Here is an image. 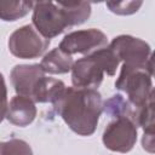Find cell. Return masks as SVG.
Segmentation results:
<instances>
[{
    "label": "cell",
    "instance_id": "1",
    "mask_svg": "<svg viewBox=\"0 0 155 155\" xmlns=\"http://www.w3.org/2000/svg\"><path fill=\"white\" fill-rule=\"evenodd\" d=\"M53 107L68 127L84 137L94 133L103 113L102 96L92 88L65 87Z\"/></svg>",
    "mask_w": 155,
    "mask_h": 155
},
{
    "label": "cell",
    "instance_id": "2",
    "mask_svg": "<svg viewBox=\"0 0 155 155\" xmlns=\"http://www.w3.org/2000/svg\"><path fill=\"white\" fill-rule=\"evenodd\" d=\"M151 78L153 70L122 64L115 81V87L125 92L127 94V101L137 109L144 105L150 98H154Z\"/></svg>",
    "mask_w": 155,
    "mask_h": 155
},
{
    "label": "cell",
    "instance_id": "3",
    "mask_svg": "<svg viewBox=\"0 0 155 155\" xmlns=\"http://www.w3.org/2000/svg\"><path fill=\"white\" fill-rule=\"evenodd\" d=\"M33 27L45 39H52L70 28L69 18L63 2L39 1L33 7Z\"/></svg>",
    "mask_w": 155,
    "mask_h": 155
},
{
    "label": "cell",
    "instance_id": "4",
    "mask_svg": "<svg viewBox=\"0 0 155 155\" xmlns=\"http://www.w3.org/2000/svg\"><path fill=\"white\" fill-rule=\"evenodd\" d=\"M109 46L125 65L153 70L151 48L144 40L131 35H119L111 40Z\"/></svg>",
    "mask_w": 155,
    "mask_h": 155
},
{
    "label": "cell",
    "instance_id": "5",
    "mask_svg": "<svg viewBox=\"0 0 155 155\" xmlns=\"http://www.w3.org/2000/svg\"><path fill=\"white\" fill-rule=\"evenodd\" d=\"M7 45L15 57L33 59L44 54L50 45V40L40 35L31 24H27L16 29L10 35Z\"/></svg>",
    "mask_w": 155,
    "mask_h": 155
},
{
    "label": "cell",
    "instance_id": "6",
    "mask_svg": "<svg viewBox=\"0 0 155 155\" xmlns=\"http://www.w3.org/2000/svg\"><path fill=\"white\" fill-rule=\"evenodd\" d=\"M102 140L111 151L128 153L137 142V125L130 117H115L104 128Z\"/></svg>",
    "mask_w": 155,
    "mask_h": 155
},
{
    "label": "cell",
    "instance_id": "7",
    "mask_svg": "<svg viewBox=\"0 0 155 155\" xmlns=\"http://www.w3.org/2000/svg\"><path fill=\"white\" fill-rule=\"evenodd\" d=\"M107 45H108L107 35L99 29L90 28V29L75 30L67 34L61 41L58 48H61L63 52L70 56L75 53L88 56L94 51L105 47Z\"/></svg>",
    "mask_w": 155,
    "mask_h": 155
},
{
    "label": "cell",
    "instance_id": "8",
    "mask_svg": "<svg viewBox=\"0 0 155 155\" xmlns=\"http://www.w3.org/2000/svg\"><path fill=\"white\" fill-rule=\"evenodd\" d=\"M103 78L104 70L92 53L78 59L71 67V82L74 87L97 90Z\"/></svg>",
    "mask_w": 155,
    "mask_h": 155
},
{
    "label": "cell",
    "instance_id": "9",
    "mask_svg": "<svg viewBox=\"0 0 155 155\" xmlns=\"http://www.w3.org/2000/svg\"><path fill=\"white\" fill-rule=\"evenodd\" d=\"M45 76V71L40 64H18L11 70V84L18 96L28 97L31 99V94L40 81Z\"/></svg>",
    "mask_w": 155,
    "mask_h": 155
},
{
    "label": "cell",
    "instance_id": "10",
    "mask_svg": "<svg viewBox=\"0 0 155 155\" xmlns=\"http://www.w3.org/2000/svg\"><path fill=\"white\" fill-rule=\"evenodd\" d=\"M35 116H36V107L34 101H31L28 97L17 94L10 101L5 117L12 125L25 127L34 121Z\"/></svg>",
    "mask_w": 155,
    "mask_h": 155
},
{
    "label": "cell",
    "instance_id": "11",
    "mask_svg": "<svg viewBox=\"0 0 155 155\" xmlns=\"http://www.w3.org/2000/svg\"><path fill=\"white\" fill-rule=\"evenodd\" d=\"M65 85L62 80L47 78L46 75L40 79L33 94L31 101L34 103H51L53 104L65 90Z\"/></svg>",
    "mask_w": 155,
    "mask_h": 155
},
{
    "label": "cell",
    "instance_id": "12",
    "mask_svg": "<svg viewBox=\"0 0 155 155\" xmlns=\"http://www.w3.org/2000/svg\"><path fill=\"white\" fill-rule=\"evenodd\" d=\"M73 64V57L63 52L61 48L56 47L44 56L40 67L42 68L45 74H65L71 70Z\"/></svg>",
    "mask_w": 155,
    "mask_h": 155
},
{
    "label": "cell",
    "instance_id": "13",
    "mask_svg": "<svg viewBox=\"0 0 155 155\" xmlns=\"http://www.w3.org/2000/svg\"><path fill=\"white\" fill-rule=\"evenodd\" d=\"M103 111H105L108 115L115 117L125 116L130 117L136 124V108L132 107V104L125 99L121 94H114L105 102H103ZM138 127V126H137Z\"/></svg>",
    "mask_w": 155,
    "mask_h": 155
},
{
    "label": "cell",
    "instance_id": "14",
    "mask_svg": "<svg viewBox=\"0 0 155 155\" xmlns=\"http://www.w3.org/2000/svg\"><path fill=\"white\" fill-rule=\"evenodd\" d=\"M33 1H2L0 0V18L6 22L17 21L33 10Z\"/></svg>",
    "mask_w": 155,
    "mask_h": 155
},
{
    "label": "cell",
    "instance_id": "15",
    "mask_svg": "<svg viewBox=\"0 0 155 155\" xmlns=\"http://www.w3.org/2000/svg\"><path fill=\"white\" fill-rule=\"evenodd\" d=\"M136 125L140 126L144 134H154V98L136 109Z\"/></svg>",
    "mask_w": 155,
    "mask_h": 155
},
{
    "label": "cell",
    "instance_id": "16",
    "mask_svg": "<svg viewBox=\"0 0 155 155\" xmlns=\"http://www.w3.org/2000/svg\"><path fill=\"white\" fill-rule=\"evenodd\" d=\"M92 54L101 63L104 73H107L110 76L115 75L116 69H117V67L120 64V59L117 58V56L115 54L114 50L109 45H107L105 47H102V48L94 51Z\"/></svg>",
    "mask_w": 155,
    "mask_h": 155
},
{
    "label": "cell",
    "instance_id": "17",
    "mask_svg": "<svg viewBox=\"0 0 155 155\" xmlns=\"http://www.w3.org/2000/svg\"><path fill=\"white\" fill-rule=\"evenodd\" d=\"M0 155H33V150L25 140L12 138L0 142Z\"/></svg>",
    "mask_w": 155,
    "mask_h": 155
},
{
    "label": "cell",
    "instance_id": "18",
    "mask_svg": "<svg viewBox=\"0 0 155 155\" xmlns=\"http://www.w3.org/2000/svg\"><path fill=\"white\" fill-rule=\"evenodd\" d=\"M105 5L114 13L121 15V16H127V15H132V13L137 12L139 10V7L143 5V1H119V2L108 1V2H105Z\"/></svg>",
    "mask_w": 155,
    "mask_h": 155
},
{
    "label": "cell",
    "instance_id": "19",
    "mask_svg": "<svg viewBox=\"0 0 155 155\" xmlns=\"http://www.w3.org/2000/svg\"><path fill=\"white\" fill-rule=\"evenodd\" d=\"M7 88L5 84V79L0 73V122L5 119L7 111Z\"/></svg>",
    "mask_w": 155,
    "mask_h": 155
},
{
    "label": "cell",
    "instance_id": "20",
    "mask_svg": "<svg viewBox=\"0 0 155 155\" xmlns=\"http://www.w3.org/2000/svg\"><path fill=\"white\" fill-rule=\"evenodd\" d=\"M142 145L147 151L154 153V134H144L142 139Z\"/></svg>",
    "mask_w": 155,
    "mask_h": 155
}]
</instances>
